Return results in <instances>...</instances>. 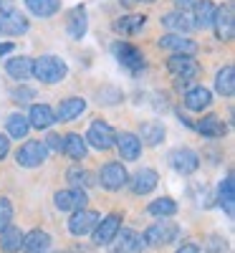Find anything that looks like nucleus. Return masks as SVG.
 Here are the masks:
<instances>
[{
  "instance_id": "obj_1",
  "label": "nucleus",
  "mask_w": 235,
  "mask_h": 253,
  "mask_svg": "<svg viewBox=\"0 0 235 253\" xmlns=\"http://www.w3.org/2000/svg\"><path fill=\"white\" fill-rule=\"evenodd\" d=\"M69 74V66L58 56H40L33 61V76L43 84H58Z\"/></svg>"
},
{
  "instance_id": "obj_2",
  "label": "nucleus",
  "mask_w": 235,
  "mask_h": 253,
  "mask_svg": "<svg viewBox=\"0 0 235 253\" xmlns=\"http://www.w3.org/2000/svg\"><path fill=\"white\" fill-rule=\"evenodd\" d=\"M177 233H180V228L172 223V220H167V218H162V220H157V223H152L147 230H144V243H149V246H167V243H172V241H177Z\"/></svg>"
},
{
  "instance_id": "obj_3",
  "label": "nucleus",
  "mask_w": 235,
  "mask_h": 253,
  "mask_svg": "<svg viewBox=\"0 0 235 253\" xmlns=\"http://www.w3.org/2000/svg\"><path fill=\"white\" fill-rule=\"evenodd\" d=\"M167 69H169V74L177 79L180 86H182V84H187V81H192V79H197L200 63L192 58V56H180V53H175L172 58L167 61Z\"/></svg>"
},
{
  "instance_id": "obj_4",
  "label": "nucleus",
  "mask_w": 235,
  "mask_h": 253,
  "mask_svg": "<svg viewBox=\"0 0 235 253\" xmlns=\"http://www.w3.org/2000/svg\"><path fill=\"white\" fill-rule=\"evenodd\" d=\"M48 157V147L43 142H38V139H31L26 144H20L18 147V152H15V162L20 167H38V165H43Z\"/></svg>"
},
{
  "instance_id": "obj_5",
  "label": "nucleus",
  "mask_w": 235,
  "mask_h": 253,
  "mask_svg": "<svg viewBox=\"0 0 235 253\" xmlns=\"http://www.w3.org/2000/svg\"><path fill=\"white\" fill-rule=\"evenodd\" d=\"M112 53L117 56V61L121 63V66H126L132 74H137V71L144 69V53L137 46L126 43V41H117V43L112 46Z\"/></svg>"
},
{
  "instance_id": "obj_6",
  "label": "nucleus",
  "mask_w": 235,
  "mask_h": 253,
  "mask_svg": "<svg viewBox=\"0 0 235 253\" xmlns=\"http://www.w3.org/2000/svg\"><path fill=\"white\" fill-rule=\"evenodd\" d=\"M83 139H86L91 147H96V150H112L114 142H117V132L112 129V124L96 119L89 126V132H86V137H83Z\"/></svg>"
},
{
  "instance_id": "obj_7",
  "label": "nucleus",
  "mask_w": 235,
  "mask_h": 253,
  "mask_svg": "<svg viewBox=\"0 0 235 253\" xmlns=\"http://www.w3.org/2000/svg\"><path fill=\"white\" fill-rule=\"evenodd\" d=\"M101 215L96 213V210H89V208H83V210H76V213L71 215L69 220V230H71V236H89L94 233V228L99 225Z\"/></svg>"
},
{
  "instance_id": "obj_8",
  "label": "nucleus",
  "mask_w": 235,
  "mask_h": 253,
  "mask_svg": "<svg viewBox=\"0 0 235 253\" xmlns=\"http://www.w3.org/2000/svg\"><path fill=\"white\" fill-rule=\"evenodd\" d=\"M99 180L106 190H121L126 182H129V172L121 162H106L99 172Z\"/></svg>"
},
{
  "instance_id": "obj_9",
  "label": "nucleus",
  "mask_w": 235,
  "mask_h": 253,
  "mask_svg": "<svg viewBox=\"0 0 235 253\" xmlns=\"http://www.w3.org/2000/svg\"><path fill=\"white\" fill-rule=\"evenodd\" d=\"M169 165L180 175H192L200 167V155L195 150H187V147H177V150L169 152Z\"/></svg>"
},
{
  "instance_id": "obj_10",
  "label": "nucleus",
  "mask_w": 235,
  "mask_h": 253,
  "mask_svg": "<svg viewBox=\"0 0 235 253\" xmlns=\"http://www.w3.org/2000/svg\"><path fill=\"white\" fill-rule=\"evenodd\" d=\"M53 200H56V208L63 210V213H76V210H83V208H86V203H89L86 193H83V190H78V187L58 190Z\"/></svg>"
},
{
  "instance_id": "obj_11",
  "label": "nucleus",
  "mask_w": 235,
  "mask_h": 253,
  "mask_svg": "<svg viewBox=\"0 0 235 253\" xmlns=\"http://www.w3.org/2000/svg\"><path fill=\"white\" fill-rule=\"evenodd\" d=\"M119 230H121V215L119 213H112V215L101 218L99 225L94 228V243L96 246H109Z\"/></svg>"
},
{
  "instance_id": "obj_12",
  "label": "nucleus",
  "mask_w": 235,
  "mask_h": 253,
  "mask_svg": "<svg viewBox=\"0 0 235 253\" xmlns=\"http://www.w3.org/2000/svg\"><path fill=\"white\" fill-rule=\"evenodd\" d=\"M142 248H144V238L137 230H121L109 243V253H137Z\"/></svg>"
},
{
  "instance_id": "obj_13",
  "label": "nucleus",
  "mask_w": 235,
  "mask_h": 253,
  "mask_svg": "<svg viewBox=\"0 0 235 253\" xmlns=\"http://www.w3.org/2000/svg\"><path fill=\"white\" fill-rule=\"evenodd\" d=\"M212 26H215L220 41H233V36H235V15H233V5H230V3L215 8V18H212Z\"/></svg>"
},
{
  "instance_id": "obj_14",
  "label": "nucleus",
  "mask_w": 235,
  "mask_h": 253,
  "mask_svg": "<svg viewBox=\"0 0 235 253\" xmlns=\"http://www.w3.org/2000/svg\"><path fill=\"white\" fill-rule=\"evenodd\" d=\"M159 48H167V51H175L180 56H195L197 53V43L190 41L185 36H177V33H167L159 38Z\"/></svg>"
},
{
  "instance_id": "obj_15",
  "label": "nucleus",
  "mask_w": 235,
  "mask_h": 253,
  "mask_svg": "<svg viewBox=\"0 0 235 253\" xmlns=\"http://www.w3.org/2000/svg\"><path fill=\"white\" fill-rule=\"evenodd\" d=\"M114 144L119 147V155H121V160H126V162H134V160L142 155V142H139V137L132 134V132L117 134V142H114Z\"/></svg>"
},
{
  "instance_id": "obj_16",
  "label": "nucleus",
  "mask_w": 235,
  "mask_h": 253,
  "mask_svg": "<svg viewBox=\"0 0 235 253\" xmlns=\"http://www.w3.org/2000/svg\"><path fill=\"white\" fill-rule=\"evenodd\" d=\"M28 124L33 129H48V126L56 124V112L48 104H33L31 112H28Z\"/></svg>"
},
{
  "instance_id": "obj_17",
  "label": "nucleus",
  "mask_w": 235,
  "mask_h": 253,
  "mask_svg": "<svg viewBox=\"0 0 235 253\" xmlns=\"http://www.w3.org/2000/svg\"><path fill=\"white\" fill-rule=\"evenodd\" d=\"M157 182H159V175L152 170V167H144V170H139V172L129 180L134 195H147V193H152V190L157 187Z\"/></svg>"
},
{
  "instance_id": "obj_18",
  "label": "nucleus",
  "mask_w": 235,
  "mask_h": 253,
  "mask_svg": "<svg viewBox=\"0 0 235 253\" xmlns=\"http://www.w3.org/2000/svg\"><path fill=\"white\" fill-rule=\"evenodd\" d=\"M86 28H89V20H86V8L83 5H76L71 13H69V20H66V31L74 41H81L86 36Z\"/></svg>"
},
{
  "instance_id": "obj_19",
  "label": "nucleus",
  "mask_w": 235,
  "mask_h": 253,
  "mask_svg": "<svg viewBox=\"0 0 235 253\" xmlns=\"http://www.w3.org/2000/svg\"><path fill=\"white\" fill-rule=\"evenodd\" d=\"M162 26H164L167 31L177 33V36H182V33H187V31L195 28V23H192V15H190V13H182V10L167 13V15L162 18Z\"/></svg>"
},
{
  "instance_id": "obj_20",
  "label": "nucleus",
  "mask_w": 235,
  "mask_h": 253,
  "mask_svg": "<svg viewBox=\"0 0 235 253\" xmlns=\"http://www.w3.org/2000/svg\"><path fill=\"white\" fill-rule=\"evenodd\" d=\"M86 109V101L81 96H71V99H63L56 109V122H71L76 117H81V112Z\"/></svg>"
},
{
  "instance_id": "obj_21",
  "label": "nucleus",
  "mask_w": 235,
  "mask_h": 253,
  "mask_svg": "<svg viewBox=\"0 0 235 253\" xmlns=\"http://www.w3.org/2000/svg\"><path fill=\"white\" fill-rule=\"evenodd\" d=\"M51 248V236L46 230H31V233L23 236V251L26 253H46Z\"/></svg>"
},
{
  "instance_id": "obj_22",
  "label": "nucleus",
  "mask_w": 235,
  "mask_h": 253,
  "mask_svg": "<svg viewBox=\"0 0 235 253\" xmlns=\"http://www.w3.org/2000/svg\"><path fill=\"white\" fill-rule=\"evenodd\" d=\"M210 104H212V94L205 86H195V89H190L185 94V107L190 112H202V109L210 107Z\"/></svg>"
},
{
  "instance_id": "obj_23",
  "label": "nucleus",
  "mask_w": 235,
  "mask_h": 253,
  "mask_svg": "<svg viewBox=\"0 0 235 253\" xmlns=\"http://www.w3.org/2000/svg\"><path fill=\"white\" fill-rule=\"evenodd\" d=\"M212 18H215V5H212V0H197L195 3V15H192L195 28L207 31L212 26Z\"/></svg>"
},
{
  "instance_id": "obj_24",
  "label": "nucleus",
  "mask_w": 235,
  "mask_h": 253,
  "mask_svg": "<svg viewBox=\"0 0 235 253\" xmlns=\"http://www.w3.org/2000/svg\"><path fill=\"white\" fill-rule=\"evenodd\" d=\"M197 132L202 137H210V139H218L225 134V122L218 117V114H207L197 122Z\"/></svg>"
},
{
  "instance_id": "obj_25",
  "label": "nucleus",
  "mask_w": 235,
  "mask_h": 253,
  "mask_svg": "<svg viewBox=\"0 0 235 253\" xmlns=\"http://www.w3.org/2000/svg\"><path fill=\"white\" fill-rule=\"evenodd\" d=\"M144 23H147V15H121V18L114 20L112 28L121 36H134L137 31L144 28Z\"/></svg>"
},
{
  "instance_id": "obj_26",
  "label": "nucleus",
  "mask_w": 235,
  "mask_h": 253,
  "mask_svg": "<svg viewBox=\"0 0 235 253\" xmlns=\"http://www.w3.org/2000/svg\"><path fill=\"white\" fill-rule=\"evenodd\" d=\"M23 230L20 228H13V225H8L3 233H0V248H3L5 253H18L20 248H23Z\"/></svg>"
},
{
  "instance_id": "obj_27",
  "label": "nucleus",
  "mask_w": 235,
  "mask_h": 253,
  "mask_svg": "<svg viewBox=\"0 0 235 253\" xmlns=\"http://www.w3.org/2000/svg\"><path fill=\"white\" fill-rule=\"evenodd\" d=\"M5 69H8V74H10L13 79H18V81H26V79H31V76H33V58H28V56L10 58Z\"/></svg>"
},
{
  "instance_id": "obj_28",
  "label": "nucleus",
  "mask_w": 235,
  "mask_h": 253,
  "mask_svg": "<svg viewBox=\"0 0 235 253\" xmlns=\"http://www.w3.org/2000/svg\"><path fill=\"white\" fill-rule=\"evenodd\" d=\"M164 139V126H162V122H144L142 124V129H139V142H144V144H149V147H155V144H159Z\"/></svg>"
},
{
  "instance_id": "obj_29",
  "label": "nucleus",
  "mask_w": 235,
  "mask_h": 253,
  "mask_svg": "<svg viewBox=\"0 0 235 253\" xmlns=\"http://www.w3.org/2000/svg\"><path fill=\"white\" fill-rule=\"evenodd\" d=\"M71 160H83L86 157V139H83L81 134H66L63 137V150Z\"/></svg>"
},
{
  "instance_id": "obj_30",
  "label": "nucleus",
  "mask_w": 235,
  "mask_h": 253,
  "mask_svg": "<svg viewBox=\"0 0 235 253\" xmlns=\"http://www.w3.org/2000/svg\"><path fill=\"white\" fill-rule=\"evenodd\" d=\"M26 8L38 18H51L61 10V0H26Z\"/></svg>"
},
{
  "instance_id": "obj_31",
  "label": "nucleus",
  "mask_w": 235,
  "mask_h": 253,
  "mask_svg": "<svg viewBox=\"0 0 235 253\" xmlns=\"http://www.w3.org/2000/svg\"><path fill=\"white\" fill-rule=\"evenodd\" d=\"M220 205L228 213V218L235 215V182H233V175H228L220 185Z\"/></svg>"
},
{
  "instance_id": "obj_32",
  "label": "nucleus",
  "mask_w": 235,
  "mask_h": 253,
  "mask_svg": "<svg viewBox=\"0 0 235 253\" xmlns=\"http://www.w3.org/2000/svg\"><path fill=\"white\" fill-rule=\"evenodd\" d=\"M215 89L223 96H233L235 94V69L233 66H223L215 76Z\"/></svg>"
},
{
  "instance_id": "obj_33",
  "label": "nucleus",
  "mask_w": 235,
  "mask_h": 253,
  "mask_svg": "<svg viewBox=\"0 0 235 253\" xmlns=\"http://www.w3.org/2000/svg\"><path fill=\"white\" fill-rule=\"evenodd\" d=\"M149 215H159V218H172L177 213V203L172 198H159V200H152L149 203Z\"/></svg>"
},
{
  "instance_id": "obj_34",
  "label": "nucleus",
  "mask_w": 235,
  "mask_h": 253,
  "mask_svg": "<svg viewBox=\"0 0 235 253\" xmlns=\"http://www.w3.org/2000/svg\"><path fill=\"white\" fill-rule=\"evenodd\" d=\"M31 132V124H28V117L23 114H10L8 117V134L15 137V139H26Z\"/></svg>"
},
{
  "instance_id": "obj_35",
  "label": "nucleus",
  "mask_w": 235,
  "mask_h": 253,
  "mask_svg": "<svg viewBox=\"0 0 235 253\" xmlns=\"http://www.w3.org/2000/svg\"><path fill=\"white\" fill-rule=\"evenodd\" d=\"M66 177H69V180H71V185H74V187H78V190H83V187L94 185L91 175H89L86 170H78V167H74V170H69V175H66Z\"/></svg>"
},
{
  "instance_id": "obj_36",
  "label": "nucleus",
  "mask_w": 235,
  "mask_h": 253,
  "mask_svg": "<svg viewBox=\"0 0 235 253\" xmlns=\"http://www.w3.org/2000/svg\"><path fill=\"white\" fill-rule=\"evenodd\" d=\"M13 220V203L8 198H0V233L10 225Z\"/></svg>"
},
{
  "instance_id": "obj_37",
  "label": "nucleus",
  "mask_w": 235,
  "mask_h": 253,
  "mask_svg": "<svg viewBox=\"0 0 235 253\" xmlns=\"http://www.w3.org/2000/svg\"><path fill=\"white\" fill-rule=\"evenodd\" d=\"M43 144L48 147V152H51V150H53V152H61V150H63V137H61V134H53V132H51V134H48V137L43 139Z\"/></svg>"
},
{
  "instance_id": "obj_38",
  "label": "nucleus",
  "mask_w": 235,
  "mask_h": 253,
  "mask_svg": "<svg viewBox=\"0 0 235 253\" xmlns=\"http://www.w3.org/2000/svg\"><path fill=\"white\" fill-rule=\"evenodd\" d=\"M36 94L31 91V89H15L13 91V101H18V104H26V101H31Z\"/></svg>"
},
{
  "instance_id": "obj_39",
  "label": "nucleus",
  "mask_w": 235,
  "mask_h": 253,
  "mask_svg": "<svg viewBox=\"0 0 235 253\" xmlns=\"http://www.w3.org/2000/svg\"><path fill=\"white\" fill-rule=\"evenodd\" d=\"M223 248H225V243H223L218 236L210 238V243H207V251H210V253H218V251H223Z\"/></svg>"
},
{
  "instance_id": "obj_40",
  "label": "nucleus",
  "mask_w": 235,
  "mask_h": 253,
  "mask_svg": "<svg viewBox=\"0 0 235 253\" xmlns=\"http://www.w3.org/2000/svg\"><path fill=\"white\" fill-rule=\"evenodd\" d=\"M8 152H10V139L5 134H0V160H5Z\"/></svg>"
},
{
  "instance_id": "obj_41",
  "label": "nucleus",
  "mask_w": 235,
  "mask_h": 253,
  "mask_svg": "<svg viewBox=\"0 0 235 253\" xmlns=\"http://www.w3.org/2000/svg\"><path fill=\"white\" fill-rule=\"evenodd\" d=\"M195 3H197V0H175V5H177L182 13H187L190 8H195Z\"/></svg>"
},
{
  "instance_id": "obj_42",
  "label": "nucleus",
  "mask_w": 235,
  "mask_h": 253,
  "mask_svg": "<svg viewBox=\"0 0 235 253\" xmlns=\"http://www.w3.org/2000/svg\"><path fill=\"white\" fill-rule=\"evenodd\" d=\"M177 253H200V248H197V246H192V243H185Z\"/></svg>"
},
{
  "instance_id": "obj_43",
  "label": "nucleus",
  "mask_w": 235,
  "mask_h": 253,
  "mask_svg": "<svg viewBox=\"0 0 235 253\" xmlns=\"http://www.w3.org/2000/svg\"><path fill=\"white\" fill-rule=\"evenodd\" d=\"M13 48H15L13 43H0V56H8V53H10Z\"/></svg>"
},
{
  "instance_id": "obj_44",
  "label": "nucleus",
  "mask_w": 235,
  "mask_h": 253,
  "mask_svg": "<svg viewBox=\"0 0 235 253\" xmlns=\"http://www.w3.org/2000/svg\"><path fill=\"white\" fill-rule=\"evenodd\" d=\"M121 3H124V5H129V8H132V5H137V0H121Z\"/></svg>"
},
{
  "instance_id": "obj_45",
  "label": "nucleus",
  "mask_w": 235,
  "mask_h": 253,
  "mask_svg": "<svg viewBox=\"0 0 235 253\" xmlns=\"http://www.w3.org/2000/svg\"><path fill=\"white\" fill-rule=\"evenodd\" d=\"M137 3H155V0H137Z\"/></svg>"
}]
</instances>
